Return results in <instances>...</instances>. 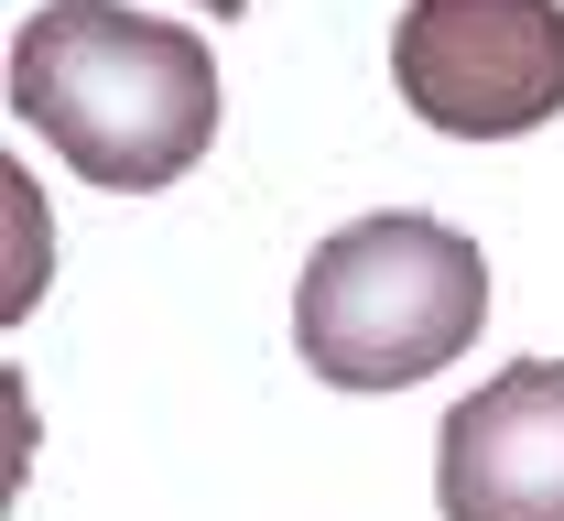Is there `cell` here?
Returning a JSON list of instances; mask_svg holds the SVG:
<instances>
[{"label":"cell","instance_id":"3957f363","mask_svg":"<svg viewBox=\"0 0 564 521\" xmlns=\"http://www.w3.org/2000/svg\"><path fill=\"white\" fill-rule=\"evenodd\" d=\"M391 87L445 142H521L564 109V0H402Z\"/></svg>","mask_w":564,"mask_h":521},{"label":"cell","instance_id":"5b68a950","mask_svg":"<svg viewBox=\"0 0 564 521\" xmlns=\"http://www.w3.org/2000/svg\"><path fill=\"white\" fill-rule=\"evenodd\" d=\"M196 11H250V0H196Z\"/></svg>","mask_w":564,"mask_h":521},{"label":"cell","instance_id":"6da1fadb","mask_svg":"<svg viewBox=\"0 0 564 521\" xmlns=\"http://www.w3.org/2000/svg\"><path fill=\"white\" fill-rule=\"evenodd\" d=\"M11 109L109 196L196 174L217 142V55L131 0H44L11 33Z\"/></svg>","mask_w":564,"mask_h":521},{"label":"cell","instance_id":"7a4b0ae2","mask_svg":"<svg viewBox=\"0 0 564 521\" xmlns=\"http://www.w3.org/2000/svg\"><path fill=\"white\" fill-rule=\"evenodd\" d=\"M489 326V261L478 239L423 207H380L315 239L293 283V348L337 391H413Z\"/></svg>","mask_w":564,"mask_h":521},{"label":"cell","instance_id":"277c9868","mask_svg":"<svg viewBox=\"0 0 564 521\" xmlns=\"http://www.w3.org/2000/svg\"><path fill=\"white\" fill-rule=\"evenodd\" d=\"M445 521H564V359H510L434 424Z\"/></svg>","mask_w":564,"mask_h":521}]
</instances>
